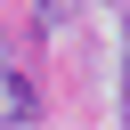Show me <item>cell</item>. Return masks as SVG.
I'll use <instances>...</instances> for the list:
<instances>
[{
  "mask_svg": "<svg viewBox=\"0 0 130 130\" xmlns=\"http://www.w3.org/2000/svg\"><path fill=\"white\" fill-rule=\"evenodd\" d=\"M0 122H16V130H24V122H41V98H32V81H24V73H0Z\"/></svg>",
  "mask_w": 130,
  "mask_h": 130,
  "instance_id": "obj_1",
  "label": "cell"
}]
</instances>
